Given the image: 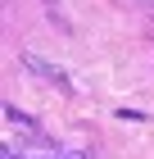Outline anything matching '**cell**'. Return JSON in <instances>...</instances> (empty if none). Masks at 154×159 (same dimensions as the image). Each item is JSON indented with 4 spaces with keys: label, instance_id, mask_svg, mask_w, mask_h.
I'll list each match as a JSON object with an SVG mask.
<instances>
[{
    "label": "cell",
    "instance_id": "3957f363",
    "mask_svg": "<svg viewBox=\"0 0 154 159\" xmlns=\"http://www.w3.org/2000/svg\"><path fill=\"white\" fill-rule=\"evenodd\" d=\"M118 118H122V123H145V114H136V109H118Z\"/></svg>",
    "mask_w": 154,
    "mask_h": 159
},
{
    "label": "cell",
    "instance_id": "6da1fadb",
    "mask_svg": "<svg viewBox=\"0 0 154 159\" xmlns=\"http://www.w3.org/2000/svg\"><path fill=\"white\" fill-rule=\"evenodd\" d=\"M23 68H27V73H36V77H46V82H55V86H64V91H68V73H64V68H55V64L36 59V55H23Z\"/></svg>",
    "mask_w": 154,
    "mask_h": 159
},
{
    "label": "cell",
    "instance_id": "277c9868",
    "mask_svg": "<svg viewBox=\"0 0 154 159\" xmlns=\"http://www.w3.org/2000/svg\"><path fill=\"white\" fill-rule=\"evenodd\" d=\"M64 159H86V155H82V150H73V155H64Z\"/></svg>",
    "mask_w": 154,
    "mask_h": 159
},
{
    "label": "cell",
    "instance_id": "7a4b0ae2",
    "mask_svg": "<svg viewBox=\"0 0 154 159\" xmlns=\"http://www.w3.org/2000/svg\"><path fill=\"white\" fill-rule=\"evenodd\" d=\"M5 118H9V123H14V127H27V132H36V123H32V118H27V114H23V109H14V105H5Z\"/></svg>",
    "mask_w": 154,
    "mask_h": 159
},
{
    "label": "cell",
    "instance_id": "5b68a950",
    "mask_svg": "<svg viewBox=\"0 0 154 159\" xmlns=\"http://www.w3.org/2000/svg\"><path fill=\"white\" fill-rule=\"evenodd\" d=\"M0 159H18V155H14V150H5V155H0Z\"/></svg>",
    "mask_w": 154,
    "mask_h": 159
}]
</instances>
